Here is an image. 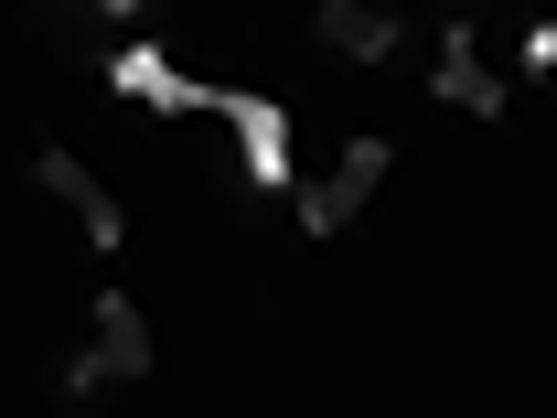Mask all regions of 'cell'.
<instances>
[{"label":"cell","mask_w":557,"mask_h":418,"mask_svg":"<svg viewBox=\"0 0 557 418\" xmlns=\"http://www.w3.org/2000/svg\"><path fill=\"white\" fill-rule=\"evenodd\" d=\"M119 376H150V333H139V311H129V290H108L97 300V344L75 354V397H97V386H119Z\"/></svg>","instance_id":"obj_1"},{"label":"cell","mask_w":557,"mask_h":418,"mask_svg":"<svg viewBox=\"0 0 557 418\" xmlns=\"http://www.w3.org/2000/svg\"><path fill=\"white\" fill-rule=\"evenodd\" d=\"M214 108H225L236 139H247V183L278 194V183H289V108H278V97H247V86H214Z\"/></svg>","instance_id":"obj_2"},{"label":"cell","mask_w":557,"mask_h":418,"mask_svg":"<svg viewBox=\"0 0 557 418\" xmlns=\"http://www.w3.org/2000/svg\"><path fill=\"white\" fill-rule=\"evenodd\" d=\"M375 183H386V139H354V150H344V172L300 194V225H311V236H333V225H344V214L364 205Z\"/></svg>","instance_id":"obj_3"},{"label":"cell","mask_w":557,"mask_h":418,"mask_svg":"<svg viewBox=\"0 0 557 418\" xmlns=\"http://www.w3.org/2000/svg\"><path fill=\"white\" fill-rule=\"evenodd\" d=\"M108 86H119V97H139V108H172V119H183V108H214V86H194V75H172L161 54H150V44H129V54L108 65Z\"/></svg>","instance_id":"obj_4"},{"label":"cell","mask_w":557,"mask_h":418,"mask_svg":"<svg viewBox=\"0 0 557 418\" xmlns=\"http://www.w3.org/2000/svg\"><path fill=\"white\" fill-rule=\"evenodd\" d=\"M311 33H322L333 54H354V65H386V54H397V22H386V11H364V0H322V11H311Z\"/></svg>","instance_id":"obj_5"},{"label":"cell","mask_w":557,"mask_h":418,"mask_svg":"<svg viewBox=\"0 0 557 418\" xmlns=\"http://www.w3.org/2000/svg\"><path fill=\"white\" fill-rule=\"evenodd\" d=\"M33 172H44V194H54V205H75V214H86V236H97V247H119V236H129V214L108 205V194H97V172H75L65 150H44Z\"/></svg>","instance_id":"obj_6"},{"label":"cell","mask_w":557,"mask_h":418,"mask_svg":"<svg viewBox=\"0 0 557 418\" xmlns=\"http://www.w3.org/2000/svg\"><path fill=\"white\" fill-rule=\"evenodd\" d=\"M440 97L472 108V119H504V86H493L483 54H472V22H450V44H440Z\"/></svg>","instance_id":"obj_7"},{"label":"cell","mask_w":557,"mask_h":418,"mask_svg":"<svg viewBox=\"0 0 557 418\" xmlns=\"http://www.w3.org/2000/svg\"><path fill=\"white\" fill-rule=\"evenodd\" d=\"M525 65H557V22H536V33H525Z\"/></svg>","instance_id":"obj_8"},{"label":"cell","mask_w":557,"mask_h":418,"mask_svg":"<svg viewBox=\"0 0 557 418\" xmlns=\"http://www.w3.org/2000/svg\"><path fill=\"white\" fill-rule=\"evenodd\" d=\"M97 11H139V0H97Z\"/></svg>","instance_id":"obj_9"}]
</instances>
